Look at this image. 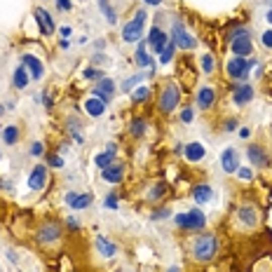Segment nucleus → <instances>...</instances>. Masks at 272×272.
I'll return each instance as SVG.
<instances>
[{
	"label": "nucleus",
	"instance_id": "nucleus-18",
	"mask_svg": "<svg viewBox=\"0 0 272 272\" xmlns=\"http://www.w3.org/2000/svg\"><path fill=\"white\" fill-rule=\"evenodd\" d=\"M134 59H136V63H139L141 68H148V66L155 68V59H153V54L148 52V40H139V42H136Z\"/></svg>",
	"mask_w": 272,
	"mask_h": 272
},
{
	"label": "nucleus",
	"instance_id": "nucleus-3",
	"mask_svg": "<svg viewBox=\"0 0 272 272\" xmlns=\"http://www.w3.org/2000/svg\"><path fill=\"white\" fill-rule=\"evenodd\" d=\"M228 42H230V52L232 56H251L253 54V40H251V31L246 26L235 28L230 35H228Z\"/></svg>",
	"mask_w": 272,
	"mask_h": 272
},
{
	"label": "nucleus",
	"instance_id": "nucleus-57",
	"mask_svg": "<svg viewBox=\"0 0 272 272\" xmlns=\"http://www.w3.org/2000/svg\"><path fill=\"white\" fill-rule=\"evenodd\" d=\"M0 157H3V155H0Z\"/></svg>",
	"mask_w": 272,
	"mask_h": 272
},
{
	"label": "nucleus",
	"instance_id": "nucleus-11",
	"mask_svg": "<svg viewBox=\"0 0 272 272\" xmlns=\"http://www.w3.org/2000/svg\"><path fill=\"white\" fill-rule=\"evenodd\" d=\"M167 42H169V35L164 33L160 26H153L148 33V49L153 52V54H162V49L167 47Z\"/></svg>",
	"mask_w": 272,
	"mask_h": 272
},
{
	"label": "nucleus",
	"instance_id": "nucleus-34",
	"mask_svg": "<svg viewBox=\"0 0 272 272\" xmlns=\"http://www.w3.org/2000/svg\"><path fill=\"white\" fill-rule=\"evenodd\" d=\"M199 61H202V63H199V66H202V73L211 75L214 71H216V59H214V54H211V52H209V54H204Z\"/></svg>",
	"mask_w": 272,
	"mask_h": 272
},
{
	"label": "nucleus",
	"instance_id": "nucleus-29",
	"mask_svg": "<svg viewBox=\"0 0 272 272\" xmlns=\"http://www.w3.org/2000/svg\"><path fill=\"white\" fill-rule=\"evenodd\" d=\"M99 10H101V14L106 17L110 26H117V10L110 5V0H99Z\"/></svg>",
	"mask_w": 272,
	"mask_h": 272
},
{
	"label": "nucleus",
	"instance_id": "nucleus-46",
	"mask_svg": "<svg viewBox=\"0 0 272 272\" xmlns=\"http://www.w3.org/2000/svg\"><path fill=\"white\" fill-rule=\"evenodd\" d=\"M260 42H263L265 49H272V31H265V33L260 35Z\"/></svg>",
	"mask_w": 272,
	"mask_h": 272
},
{
	"label": "nucleus",
	"instance_id": "nucleus-38",
	"mask_svg": "<svg viewBox=\"0 0 272 272\" xmlns=\"http://www.w3.org/2000/svg\"><path fill=\"white\" fill-rule=\"evenodd\" d=\"M103 207H106V209L117 211V207H120V199L115 197V192H108V195H106V199H103Z\"/></svg>",
	"mask_w": 272,
	"mask_h": 272
},
{
	"label": "nucleus",
	"instance_id": "nucleus-49",
	"mask_svg": "<svg viewBox=\"0 0 272 272\" xmlns=\"http://www.w3.org/2000/svg\"><path fill=\"white\" fill-rule=\"evenodd\" d=\"M249 136H251V129H249V127H242V129H239V139H249Z\"/></svg>",
	"mask_w": 272,
	"mask_h": 272
},
{
	"label": "nucleus",
	"instance_id": "nucleus-43",
	"mask_svg": "<svg viewBox=\"0 0 272 272\" xmlns=\"http://www.w3.org/2000/svg\"><path fill=\"white\" fill-rule=\"evenodd\" d=\"M192 120H195V110H192V108H185L183 113H181V122H183V124H190Z\"/></svg>",
	"mask_w": 272,
	"mask_h": 272
},
{
	"label": "nucleus",
	"instance_id": "nucleus-17",
	"mask_svg": "<svg viewBox=\"0 0 272 272\" xmlns=\"http://www.w3.org/2000/svg\"><path fill=\"white\" fill-rule=\"evenodd\" d=\"M204 155H207V148H204L199 141H190V143H185L183 146V157L188 160V162L197 164L204 160Z\"/></svg>",
	"mask_w": 272,
	"mask_h": 272
},
{
	"label": "nucleus",
	"instance_id": "nucleus-48",
	"mask_svg": "<svg viewBox=\"0 0 272 272\" xmlns=\"http://www.w3.org/2000/svg\"><path fill=\"white\" fill-rule=\"evenodd\" d=\"M225 131H235L237 129V120H235V117H230V120H225Z\"/></svg>",
	"mask_w": 272,
	"mask_h": 272
},
{
	"label": "nucleus",
	"instance_id": "nucleus-55",
	"mask_svg": "<svg viewBox=\"0 0 272 272\" xmlns=\"http://www.w3.org/2000/svg\"><path fill=\"white\" fill-rule=\"evenodd\" d=\"M61 35H63V38H68V35H71V28L63 26V28H61Z\"/></svg>",
	"mask_w": 272,
	"mask_h": 272
},
{
	"label": "nucleus",
	"instance_id": "nucleus-41",
	"mask_svg": "<svg viewBox=\"0 0 272 272\" xmlns=\"http://www.w3.org/2000/svg\"><path fill=\"white\" fill-rule=\"evenodd\" d=\"M150 218H153V221H164V218H171V211L169 209H155L150 214Z\"/></svg>",
	"mask_w": 272,
	"mask_h": 272
},
{
	"label": "nucleus",
	"instance_id": "nucleus-20",
	"mask_svg": "<svg viewBox=\"0 0 272 272\" xmlns=\"http://www.w3.org/2000/svg\"><path fill=\"white\" fill-rule=\"evenodd\" d=\"M195 103H197V108L209 110L211 106L216 103V89L214 87H199L197 96H195Z\"/></svg>",
	"mask_w": 272,
	"mask_h": 272
},
{
	"label": "nucleus",
	"instance_id": "nucleus-10",
	"mask_svg": "<svg viewBox=\"0 0 272 272\" xmlns=\"http://www.w3.org/2000/svg\"><path fill=\"white\" fill-rule=\"evenodd\" d=\"M47 178H49V169L47 164H38V167H33V171L28 174V188L35 192L45 190V185H47Z\"/></svg>",
	"mask_w": 272,
	"mask_h": 272
},
{
	"label": "nucleus",
	"instance_id": "nucleus-39",
	"mask_svg": "<svg viewBox=\"0 0 272 272\" xmlns=\"http://www.w3.org/2000/svg\"><path fill=\"white\" fill-rule=\"evenodd\" d=\"M28 153H31V157H42V155H45V143H42V141H33Z\"/></svg>",
	"mask_w": 272,
	"mask_h": 272
},
{
	"label": "nucleus",
	"instance_id": "nucleus-33",
	"mask_svg": "<svg viewBox=\"0 0 272 272\" xmlns=\"http://www.w3.org/2000/svg\"><path fill=\"white\" fill-rule=\"evenodd\" d=\"M146 78H148V73L131 75V78H127V82H122V89H124V92H131V89L139 87V85H141V80H146Z\"/></svg>",
	"mask_w": 272,
	"mask_h": 272
},
{
	"label": "nucleus",
	"instance_id": "nucleus-4",
	"mask_svg": "<svg viewBox=\"0 0 272 272\" xmlns=\"http://www.w3.org/2000/svg\"><path fill=\"white\" fill-rule=\"evenodd\" d=\"M256 66V59H244V56H230L225 61V73L230 80H237V82H244L251 73V68Z\"/></svg>",
	"mask_w": 272,
	"mask_h": 272
},
{
	"label": "nucleus",
	"instance_id": "nucleus-32",
	"mask_svg": "<svg viewBox=\"0 0 272 272\" xmlns=\"http://www.w3.org/2000/svg\"><path fill=\"white\" fill-rule=\"evenodd\" d=\"M174 54H176V45L169 40V42H167V47L162 49V54H160V63H164V66L171 63V61H174Z\"/></svg>",
	"mask_w": 272,
	"mask_h": 272
},
{
	"label": "nucleus",
	"instance_id": "nucleus-44",
	"mask_svg": "<svg viewBox=\"0 0 272 272\" xmlns=\"http://www.w3.org/2000/svg\"><path fill=\"white\" fill-rule=\"evenodd\" d=\"M66 228L71 232H78V230H80V221H78V218H73V216H68L66 218Z\"/></svg>",
	"mask_w": 272,
	"mask_h": 272
},
{
	"label": "nucleus",
	"instance_id": "nucleus-8",
	"mask_svg": "<svg viewBox=\"0 0 272 272\" xmlns=\"http://www.w3.org/2000/svg\"><path fill=\"white\" fill-rule=\"evenodd\" d=\"M63 202L68 204V209L71 211H82V209H87L89 204L94 202V195L92 192H66V197H63Z\"/></svg>",
	"mask_w": 272,
	"mask_h": 272
},
{
	"label": "nucleus",
	"instance_id": "nucleus-56",
	"mask_svg": "<svg viewBox=\"0 0 272 272\" xmlns=\"http://www.w3.org/2000/svg\"><path fill=\"white\" fill-rule=\"evenodd\" d=\"M167 272H181V270H178V267L174 265V267H169V270H167Z\"/></svg>",
	"mask_w": 272,
	"mask_h": 272
},
{
	"label": "nucleus",
	"instance_id": "nucleus-19",
	"mask_svg": "<svg viewBox=\"0 0 272 272\" xmlns=\"http://www.w3.org/2000/svg\"><path fill=\"white\" fill-rule=\"evenodd\" d=\"M221 169L225 174H235L239 169V155L235 148H225L223 155H221Z\"/></svg>",
	"mask_w": 272,
	"mask_h": 272
},
{
	"label": "nucleus",
	"instance_id": "nucleus-53",
	"mask_svg": "<svg viewBox=\"0 0 272 272\" xmlns=\"http://www.w3.org/2000/svg\"><path fill=\"white\" fill-rule=\"evenodd\" d=\"M59 47L68 49V47H71V40H68V38H61V40H59Z\"/></svg>",
	"mask_w": 272,
	"mask_h": 272
},
{
	"label": "nucleus",
	"instance_id": "nucleus-35",
	"mask_svg": "<svg viewBox=\"0 0 272 272\" xmlns=\"http://www.w3.org/2000/svg\"><path fill=\"white\" fill-rule=\"evenodd\" d=\"M148 96H150V89L148 87L131 89V101H134V103H146V101H148Z\"/></svg>",
	"mask_w": 272,
	"mask_h": 272
},
{
	"label": "nucleus",
	"instance_id": "nucleus-28",
	"mask_svg": "<svg viewBox=\"0 0 272 272\" xmlns=\"http://www.w3.org/2000/svg\"><path fill=\"white\" fill-rule=\"evenodd\" d=\"M66 127H68V131H71V136H73V141L82 146V143H85V131H82V127L78 124V117H75V115H68Z\"/></svg>",
	"mask_w": 272,
	"mask_h": 272
},
{
	"label": "nucleus",
	"instance_id": "nucleus-6",
	"mask_svg": "<svg viewBox=\"0 0 272 272\" xmlns=\"http://www.w3.org/2000/svg\"><path fill=\"white\" fill-rule=\"evenodd\" d=\"M178 101H181V87H178L176 82H167L164 89L160 92V99H157L160 110H162V113H174Z\"/></svg>",
	"mask_w": 272,
	"mask_h": 272
},
{
	"label": "nucleus",
	"instance_id": "nucleus-25",
	"mask_svg": "<svg viewBox=\"0 0 272 272\" xmlns=\"http://www.w3.org/2000/svg\"><path fill=\"white\" fill-rule=\"evenodd\" d=\"M106 106H108V103H103L101 99H96V96L85 99V110H87L89 117H101L103 113H106Z\"/></svg>",
	"mask_w": 272,
	"mask_h": 272
},
{
	"label": "nucleus",
	"instance_id": "nucleus-26",
	"mask_svg": "<svg viewBox=\"0 0 272 272\" xmlns=\"http://www.w3.org/2000/svg\"><path fill=\"white\" fill-rule=\"evenodd\" d=\"M28 82H31V73H28L24 66H17L14 68V75H12V85L14 89H26Z\"/></svg>",
	"mask_w": 272,
	"mask_h": 272
},
{
	"label": "nucleus",
	"instance_id": "nucleus-16",
	"mask_svg": "<svg viewBox=\"0 0 272 272\" xmlns=\"http://www.w3.org/2000/svg\"><path fill=\"white\" fill-rule=\"evenodd\" d=\"M21 66L31 73V80H42V75H45V66H42V61L38 59V56L24 54L21 56Z\"/></svg>",
	"mask_w": 272,
	"mask_h": 272
},
{
	"label": "nucleus",
	"instance_id": "nucleus-30",
	"mask_svg": "<svg viewBox=\"0 0 272 272\" xmlns=\"http://www.w3.org/2000/svg\"><path fill=\"white\" fill-rule=\"evenodd\" d=\"M94 164L99 169H106L110 164H115V153H110V150H103L99 155H94Z\"/></svg>",
	"mask_w": 272,
	"mask_h": 272
},
{
	"label": "nucleus",
	"instance_id": "nucleus-54",
	"mask_svg": "<svg viewBox=\"0 0 272 272\" xmlns=\"http://www.w3.org/2000/svg\"><path fill=\"white\" fill-rule=\"evenodd\" d=\"M265 21H267V24H272V7H270V10H267V12H265Z\"/></svg>",
	"mask_w": 272,
	"mask_h": 272
},
{
	"label": "nucleus",
	"instance_id": "nucleus-40",
	"mask_svg": "<svg viewBox=\"0 0 272 272\" xmlns=\"http://www.w3.org/2000/svg\"><path fill=\"white\" fill-rule=\"evenodd\" d=\"M235 174H237L239 181H253V169L251 167H239Z\"/></svg>",
	"mask_w": 272,
	"mask_h": 272
},
{
	"label": "nucleus",
	"instance_id": "nucleus-47",
	"mask_svg": "<svg viewBox=\"0 0 272 272\" xmlns=\"http://www.w3.org/2000/svg\"><path fill=\"white\" fill-rule=\"evenodd\" d=\"M92 61H94L96 63V66H108V56H103V54H99V52H96V54H94V59H92Z\"/></svg>",
	"mask_w": 272,
	"mask_h": 272
},
{
	"label": "nucleus",
	"instance_id": "nucleus-52",
	"mask_svg": "<svg viewBox=\"0 0 272 272\" xmlns=\"http://www.w3.org/2000/svg\"><path fill=\"white\" fill-rule=\"evenodd\" d=\"M0 188H3V190H10V192L14 190V188H12V183H10V181H0Z\"/></svg>",
	"mask_w": 272,
	"mask_h": 272
},
{
	"label": "nucleus",
	"instance_id": "nucleus-23",
	"mask_svg": "<svg viewBox=\"0 0 272 272\" xmlns=\"http://www.w3.org/2000/svg\"><path fill=\"white\" fill-rule=\"evenodd\" d=\"M237 216L246 228H253V225L258 223V211H256L253 204H242V207L237 209Z\"/></svg>",
	"mask_w": 272,
	"mask_h": 272
},
{
	"label": "nucleus",
	"instance_id": "nucleus-51",
	"mask_svg": "<svg viewBox=\"0 0 272 272\" xmlns=\"http://www.w3.org/2000/svg\"><path fill=\"white\" fill-rule=\"evenodd\" d=\"M143 3H146L148 7H160V5L164 3V0H143Z\"/></svg>",
	"mask_w": 272,
	"mask_h": 272
},
{
	"label": "nucleus",
	"instance_id": "nucleus-24",
	"mask_svg": "<svg viewBox=\"0 0 272 272\" xmlns=\"http://www.w3.org/2000/svg\"><path fill=\"white\" fill-rule=\"evenodd\" d=\"M96 251L101 253L103 258H113L117 253V244L110 242V239H106L103 235H96Z\"/></svg>",
	"mask_w": 272,
	"mask_h": 272
},
{
	"label": "nucleus",
	"instance_id": "nucleus-14",
	"mask_svg": "<svg viewBox=\"0 0 272 272\" xmlns=\"http://www.w3.org/2000/svg\"><path fill=\"white\" fill-rule=\"evenodd\" d=\"M246 157H249V162H251L253 167H258V169H265L267 164H270V157H267L265 148L258 146V143H251V146L246 148Z\"/></svg>",
	"mask_w": 272,
	"mask_h": 272
},
{
	"label": "nucleus",
	"instance_id": "nucleus-50",
	"mask_svg": "<svg viewBox=\"0 0 272 272\" xmlns=\"http://www.w3.org/2000/svg\"><path fill=\"white\" fill-rule=\"evenodd\" d=\"M94 49H96V52H103V49H106V40H103V38H101V40H96L94 42Z\"/></svg>",
	"mask_w": 272,
	"mask_h": 272
},
{
	"label": "nucleus",
	"instance_id": "nucleus-31",
	"mask_svg": "<svg viewBox=\"0 0 272 272\" xmlns=\"http://www.w3.org/2000/svg\"><path fill=\"white\" fill-rule=\"evenodd\" d=\"M146 129H148V124H146V120H143V117H134V120L129 122V134L136 136V139L146 136Z\"/></svg>",
	"mask_w": 272,
	"mask_h": 272
},
{
	"label": "nucleus",
	"instance_id": "nucleus-22",
	"mask_svg": "<svg viewBox=\"0 0 272 272\" xmlns=\"http://www.w3.org/2000/svg\"><path fill=\"white\" fill-rule=\"evenodd\" d=\"M101 178L106 181V183H110V185H115V183H120L124 178V167L122 164H110V167H106V169H101Z\"/></svg>",
	"mask_w": 272,
	"mask_h": 272
},
{
	"label": "nucleus",
	"instance_id": "nucleus-15",
	"mask_svg": "<svg viewBox=\"0 0 272 272\" xmlns=\"http://www.w3.org/2000/svg\"><path fill=\"white\" fill-rule=\"evenodd\" d=\"M61 225L59 223H45L38 230V242L40 244H54V242H59V237H61Z\"/></svg>",
	"mask_w": 272,
	"mask_h": 272
},
{
	"label": "nucleus",
	"instance_id": "nucleus-45",
	"mask_svg": "<svg viewBox=\"0 0 272 272\" xmlns=\"http://www.w3.org/2000/svg\"><path fill=\"white\" fill-rule=\"evenodd\" d=\"M47 164H49V167H54V169H61L63 160H61V157H56V155H47Z\"/></svg>",
	"mask_w": 272,
	"mask_h": 272
},
{
	"label": "nucleus",
	"instance_id": "nucleus-9",
	"mask_svg": "<svg viewBox=\"0 0 272 272\" xmlns=\"http://www.w3.org/2000/svg\"><path fill=\"white\" fill-rule=\"evenodd\" d=\"M35 24H38V31H40L45 38H49V35H54L56 26H54V19H52V14L45 10V7H35Z\"/></svg>",
	"mask_w": 272,
	"mask_h": 272
},
{
	"label": "nucleus",
	"instance_id": "nucleus-42",
	"mask_svg": "<svg viewBox=\"0 0 272 272\" xmlns=\"http://www.w3.org/2000/svg\"><path fill=\"white\" fill-rule=\"evenodd\" d=\"M56 3V10H59V12H71V10H73V3H71V0H54Z\"/></svg>",
	"mask_w": 272,
	"mask_h": 272
},
{
	"label": "nucleus",
	"instance_id": "nucleus-5",
	"mask_svg": "<svg viewBox=\"0 0 272 272\" xmlns=\"http://www.w3.org/2000/svg\"><path fill=\"white\" fill-rule=\"evenodd\" d=\"M171 42L176 45V49H183V52H190V49H195V45H197L195 35L185 31V24L181 19H176L171 24Z\"/></svg>",
	"mask_w": 272,
	"mask_h": 272
},
{
	"label": "nucleus",
	"instance_id": "nucleus-36",
	"mask_svg": "<svg viewBox=\"0 0 272 272\" xmlns=\"http://www.w3.org/2000/svg\"><path fill=\"white\" fill-rule=\"evenodd\" d=\"M164 192H167V185H164V183H155L148 190V199H153V202H155V199H162Z\"/></svg>",
	"mask_w": 272,
	"mask_h": 272
},
{
	"label": "nucleus",
	"instance_id": "nucleus-1",
	"mask_svg": "<svg viewBox=\"0 0 272 272\" xmlns=\"http://www.w3.org/2000/svg\"><path fill=\"white\" fill-rule=\"evenodd\" d=\"M190 253H192V258L199 260V263H209V260H214L216 258V253H218V237L214 235V232H199L197 237L192 239Z\"/></svg>",
	"mask_w": 272,
	"mask_h": 272
},
{
	"label": "nucleus",
	"instance_id": "nucleus-7",
	"mask_svg": "<svg viewBox=\"0 0 272 272\" xmlns=\"http://www.w3.org/2000/svg\"><path fill=\"white\" fill-rule=\"evenodd\" d=\"M143 21H146V10H139V12L131 17L129 24H124L122 28V40L129 42V45H136L141 40V33H143Z\"/></svg>",
	"mask_w": 272,
	"mask_h": 272
},
{
	"label": "nucleus",
	"instance_id": "nucleus-12",
	"mask_svg": "<svg viewBox=\"0 0 272 272\" xmlns=\"http://www.w3.org/2000/svg\"><path fill=\"white\" fill-rule=\"evenodd\" d=\"M253 99V87L249 85V82H237L235 85V89H232V103L237 106V108H244V106H249Z\"/></svg>",
	"mask_w": 272,
	"mask_h": 272
},
{
	"label": "nucleus",
	"instance_id": "nucleus-27",
	"mask_svg": "<svg viewBox=\"0 0 272 272\" xmlns=\"http://www.w3.org/2000/svg\"><path fill=\"white\" fill-rule=\"evenodd\" d=\"M19 136H21V129L17 124H7V127H3V131H0V139H3L5 146H14V143L19 141Z\"/></svg>",
	"mask_w": 272,
	"mask_h": 272
},
{
	"label": "nucleus",
	"instance_id": "nucleus-2",
	"mask_svg": "<svg viewBox=\"0 0 272 272\" xmlns=\"http://www.w3.org/2000/svg\"><path fill=\"white\" fill-rule=\"evenodd\" d=\"M174 225L178 230H185V232H199L207 228V216L199 207L190 211H181V214H174Z\"/></svg>",
	"mask_w": 272,
	"mask_h": 272
},
{
	"label": "nucleus",
	"instance_id": "nucleus-13",
	"mask_svg": "<svg viewBox=\"0 0 272 272\" xmlns=\"http://www.w3.org/2000/svg\"><path fill=\"white\" fill-rule=\"evenodd\" d=\"M92 96L101 99L103 103H110V101H113V96H115V82L110 80V78H101V80L94 85V92H92Z\"/></svg>",
	"mask_w": 272,
	"mask_h": 272
},
{
	"label": "nucleus",
	"instance_id": "nucleus-21",
	"mask_svg": "<svg viewBox=\"0 0 272 272\" xmlns=\"http://www.w3.org/2000/svg\"><path fill=\"white\" fill-rule=\"evenodd\" d=\"M192 199L202 207V204H209L211 199H214V188H211L209 183H197V185H192Z\"/></svg>",
	"mask_w": 272,
	"mask_h": 272
},
{
	"label": "nucleus",
	"instance_id": "nucleus-37",
	"mask_svg": "<svg viewBox=\"0 0 272 272\" xmlns=\"http://www.w3.org/2000/svg\"><path fill=\"white\" fill-rule=\"evenodd\" d=\"M82 78H85V80H101L103 73L99 68H85V71H82Z\"/></svg>",
	"mask_w": 272,
	"mask_h": 272
}]
</instances>
